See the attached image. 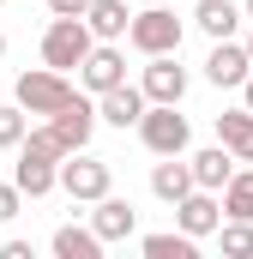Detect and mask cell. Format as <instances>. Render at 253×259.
Listing matches in <instances>:
<instances>
[{"label": "cell", "mask_w": 253, "mask_h": 259, "mask_svg": "<svg viewBox=\"0 0 253 259\" xmlns=\"http://www.w3.org/2000/svg\"><path fill=\"white\" fill-rule=\"evenodd\" d=\"M12 97H18V103H24L30 115H43V121H49V115H61L66 103L78 97V84H72L66 72H55V66L43 61V66H30V72H18V84H12Z\"/></svg>", "instance_id": "1"}, {"label": "cell", "mask_w": 253, "mask_h": 259, "mask_svg": "<svg viewBox=\"0 0 253 259\" xmlns=\"http://www.w3.org/2000/svg\"><path fill=\"white\" fill-rule=\"evenodd\" d=\"M91 229H97L103 241H126V235L139 229V211H133V199L103 193V199H97V211H91Z\"/></svg>", "instance_id": "12"}, {"label": "cell", "mask_w": 253, "mask_h": 259, "mask_svg": "<svg viewBox=\"0 0 253 259\" xmlns=\"http://www.w3.org/2000/svg\"><path fill=\"white\" fill-rule=\"evenodd\" d=\"M223 217L253 223V169H235V175H229V187H223Z\"/></svg>", "instance_id": "20"}, {"label": "cell", "mask_w": 253, "mask_h": 259, "mask_svg": "<svg viewBox=\"0 0 253 259\" xmlns=\"http://www.w3.org/2000/svg\"><path fill=\"white\" fill-rule=\"evenodd\" d=\"M85 24L97 30V42H121L126 30H133V12H126V0H91Z\"/></svg>", "instance_id": "17"}, {"label": "cell", "mask_w": 253, "mask_h": 259, "mask_svg": "<svg viewBox=\"0 0 253 259\" xmlns=\"http://www.w3.org/2000/svg\"><path fill=\"white\" fill-rule=\"evenodd\" d=\"M241 103H247V109H253V78H247V84H241Z\"/></svg>", "instance_id": "25"}, {"label": "cell", "mask_w": 253, "mask_h": 259, "mask_svg": "<svg viewBox=\"0 0 253 259\" xmlns=\"http://www.w3.org/2000/svg\"><path fill=\"white\" fill-rule=\"evenodd\" d=\"M241 18H247V6H235V0H199V6H193V24H199L211 42L235 36V30H241Z\"/></svg>", "instance_id": "14"}, {"label": "cell", "mask_w": 253, "mask_h": 259, "mask_svg": "<svg viewBox=\"0 0 253 259\" xmlns=\"http://www.w3.org/2000/svg\"><path fill=\"white\" fill-rule=\"evenodd\" d=\"M91 49H97V30H91L85 18H49V30H43V61L55 66V72H78Z\"/></svg>", "instance_id": "4"}, {"label": "cell", "mask_w": 253, "mask_h": 259, "mask_svg": "<svg viewBox=\"0 0 253 259\" xmlns=\"http://www.w3.org/2000/svg\"><path fill=\"white\" fill-rule=\"evenodd\" d=\"M139 253L145 259H199V235H187V229H157V235L139 241Z\"/></svg>", "instance_id": "19"}, {"label": "cell", "mask_w": 253, "mask_h": 259, "mask_svg": "<svg viewBox=\"0 0 253 259\" xmlns=\"http://www.w3.org/2000/svg\"><path fill=\"white\" fill-rule=\"evenodd\" d=\"M241 6H247V18H253V0H241Z\"/></svg>", "instance_id": "27"}, {"label": "cell", "mask_w": 253, "mask_h": 259, "mask_svg": "<svg viewBox=\"0 0 253 259\" xmlns=\"http://www.w3.org/2000/svg\"><path fill=\"white\" fill-rule=\"evenodd\" d=\"M217 241H223V259H253V223H241V217H223Z\"/></svg>", "instance_id": "22"}, {"label": "cell", "mask_w": 253, "mask_h": 259, "mask_svg": "<svg viewBox=\"0 0 253 259\" xmlns=\"http://www.w3.org/2000/svg\"><path fill=\"white\" fill-rule=\"evenodd\" d=\"M139 139H145L151 157H187L193 127H187V115H181V103H151L145 121H139Z\"/></svg>", "instance_id": "2"}, {"label": "cell", "mask_w": 253, "mask_h": 259, "mask_svg": "<svg viewBox=\"0 0 253 259\" xmlns=\"http://www.w3.org/2000/svg\"><path fill=\"white\" fill-rule=\"evenodd\" d=\"M175 229H187V235H217L223 229V193H211V187H193L181 205H175Z\"/></svg>", "instance_id": "7"}, {"label": "cell", "mask_w": 253, "mask_h": 259, "mask_svg": "<svg viewBox=\"0 0 253 259\" xmlns=\"http://www.w3.org/2000/svg\"><path fill=\"white\" fill-rule=\"evenodd\" d=\"M247 55H253V36H247Z\"/></svg>", "instance_id": "29"}, {"label": "cell", "mask_w": 253, "mask_h": 259, "mask_svg": "<svg viewBox=\"0 0 253 259\" xmlns=\"http://www.w3.org/2000/svg\"><path fill=\"white\" fill-rule=\"evenodd\" d=\"M193 187H199V181H193V163H181V157H163V163L151 169V193L163 199V205H181Z\"/></svg>", "instance_id": "15"}, {"label": "cell", "mask_w": 253, "mask_h": 259, "mask_svg": "<svg viewBox=\"0 0 253 259\" xmlns=\"http://www.w3.org/2000/svg\"><path fill=\"white\" fill-rule=\"evenodd\" d=\"M97 121H103V115H97V103H85V97H72V103H66L61 115H49V127L61 133V145H66V157H72V151H85V145H91V133H97Z\"/></svg>", "instance_id": "11"}, {"label": "cell", "mask_w": 253, "mask_h": 259, "mask_svg": "<svg viewBox=\"0 0 253 259\" xmlns=\"http://www.w3.org/2000/svg\"><path fill=\"white\" fill-rule=\"evenodd\" d=\"M109 187H115V175H109V163H103V157L72 151V157L61 163V193L72 199V205H97Z\"/></svg>", "instance_id": "5"}, {"label": "cell", "mask_w": 253, "mask_h": 259, "mask_svg": "<svg viewBox=\"0 0 253 259\" xmlns=\"http://www.w3.org/2000/svg\"><path fill=\"white\" fill-rule=\"evenodd\" d=\"M145 109H151V97H145V84H115V91H103L97 97V115L109 121V127H139L145 121Z\"/></svg>", "instance_id": "10"}, {"label": "cell", "mask_w": 253, "mask_h": 259, "mask_svg": "<svg viewBox=\"0 0 253 259\" xmlns=\"http://www.w3.org/2000/svg\"><path fill=\"white\" fill-rule=\"evenodd\" d=\"M217 139L235 151V163H253V109H247V103L217 115Z\"/></svg>", "instance_id": "16"}, {"label": "cell", "mask_w": 253, "mask_h": 259, "mask_svg": "<svg viewBox=\"0 0 253 259\" xmlns=\"http://www.w3.org/2000/svg\"><path fill=\"white\" fill-rule=\"evenodd\" d=\"M24 133H30V109L12 97V103H0V151H18L24 145Z\"/></svg>", "instance_id": "21"}, {"label": "cell", "mask_w": 253, "mask_h": 259, "mask_svg": "<svg viewBox=\"0 0 253 259\" xmlns=\"http://www.w3.org/2000/svg\"><path fill=\"white\" fill-rule=\"evenodd\" d=\"M205 78H211L217 91H241V84L253 78V55H247V42H235V36L211 42V55H205Z\"/></svg>", "instance_id": "6"}, {"label": "cell", "mask_w": 253, "mask_h": 259, "mask_svg": "<svg viewBox=\"0 0 253 259\" xmlns=\"http://www.w3.org/2000/svg\"><path fill=\"white\" fill-rule=\"evenodd\" d=\"M78 84H85L91 97H103V91L126 84V55L115 49V42H97V49L85 55V66H78Z\"/></svg>", "instance_id": "9"}, {"label": "cell", "mask_w": 253, "mask_h": 259, "mask_svg": "<svg viewBox=\"0 0 253 259\" xmlns=\"http://www.w3.org/2000/svg\"><path fill=\"white\" fill-rule=\"evenodd\" d=\"M18 205H24V187H18V181H0V229L18 217Z\"/></svg>", "instance_id": "23"}, {"label": "cell", "mask_w": 253, "mask_h": 259, "mask_svg": "<svg viewBox=\"0 0 253 259\" xmlns=\"http://www.w3.org/2000/svg\"><path fill=\"white\" fill-rule=\"evenodd\" d=\"M0 55H6V30H0Z\"/></svg>", "instance_id": "26"}, {"label": "cell", "mask_w": 253, "mask_h": 259, "mask_svg": "<svg viewBox=\"0 0 253 259\" xmlns=\"http://www.w3.org/2000/svg\"><path fill=\"white\" fill-rule=\"evenodd\" d=\"M49 247H55V259H97L103 247H109V241H103L97 229H78V223H61Z\"/></svg>", "instance_id": "18"}, {"label": "cell", "mask_w": 253, "mask_h": 259, "mask_svg": "<svg viewBox=\"0 0 253 259\" xmlns=\"http://www.w3.org/2000/svg\"><path fill=\"white\" fill-rule=\"evenodd\" d=\"M181 18L169 12V0H157V6H139L133 12V30H126V42L139 49V55H181Z\"/></svg>", "instance_id": "3"}, {"label": "cell", "mask_w": 253, "mask_h": 259, "mask_svg": "<svg viewBox=\"0 0 253 259\" xmlns=\"http://www.w3.org/2000/svg\"><path fill=\"white\" fill-rule=\"evenodd\" d=\"M49 12H55V18H85L91 0H49Z\"/></svg>", "instance_id": "24"}, {"label": "cell", "mask_w": 253, "mask_h": 259, "mask_svg": "<svg viewBox=\"0 0 253 259\" xmlns=\"http://www.w3.org/2000/svg\"><path fill=\"white\" fill-rule=\"evenodd\" d=\"M187 163H193V181H199V187H211V193H223V187H229V175H235V151H229L223 139H217V145H205V151H193Z\"/></svg>", "instance_id": "13"}, {"label": "cell", "mask_w": 253, "mask_h": 259, "mask_svg": "<svg viewBox=\"0 0 253 259\" xmlns=\"http://www.w3.org/2000/svg\"><path fill=\"white\" fill-rule=\"evenodd\" d=\"M145 97L151 103H181L187 97V66H181V55H145Z\"/></svg>", "instance_id": "8"}, {"label": "cell", "mask_w": 253, "mask_h": 259, "mask_svg": "<svg viewBox=\"0 0 253 259\" xmlns=\"http://www.w3.org/2000/svg\"><path fill=\"white\" fill-rule=\"evenodd\" d=\"M139 6H157V0H139Z\"/></svg>", "instance_id": "28"}]
</instances>
